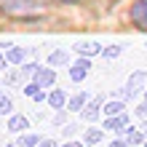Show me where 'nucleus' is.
Returning a JSON list of instances; mask_svg holds the SVG:
<instances>
[{
	"instance_id": "f257e3e1",
	"label": "nucleus",
	"mask_w": 147,
	"mask_h": 147,
	"mask_svg": "<svg viewBox=\"0 0 147 147\" xmlns=\"http://www.w3.org/2000/svg\"><path fill=\"white\" fill-rule=\"evenodd\" d=\"M0 13L11 19H40L46 13L43 0H0Z\"/></svg>"
},
{
	"instance_id": "f03ea898",
	"label": "nucleus",
	"mask_w": 147,
	"mask_h": 147,
	"mask_svg": "<svg viewBox=\"0 0 147 147\" xmlns=\"http://www.w3.org/2000/svg\"><path fill=\"white\" fill-rule=\"evenodd\" d=\"M128 19L136 30L147 32V0H134V5L128 8Z\"/></svg>"
},
{
	"instance_id": "7ed1b4c3",
	"label": "nucleus",
	"mask_w": 147,
	"mask_h": 147,
	"mask_svg": "<svg viewBox=\"0 0 147 147\" xmlns=\"http://www.w3.org/2000/svg\"><path fill=\"white\" fill-rule=\"evenodd\" d=\"M102 110H105V96H102V94H96V96H94V99H88V105L83 107L80 118L86 120V123H94V120L102 115Z\"/></svg>"
},
{
	"instance_id": "20e7f679",
	"label": "nucleus",
	"mask_w": 147,
	"mask_h": 147,
	"mask_svg": "<svg viewBox=\"0 0 147 147\" xmlns=\"http://www.w3.org/2000/svg\"><path fill=\"white\" fill-rule=\"evenodd\" d=\"M144 86H147V72L144 70H134V75H128V80H126V91H128V96H136V94H144Z\"/></svg>"
},
{
	"instance_id": "39448f33",
	"label": "nucleus",
	"mask_w": 147,
	"mask_h": 147,
	"mask_svg": "<svg viewBox=\"0 0 147 147\" xmlns=\"http://www.w3.org/2000/svg\"><path fill=\"white\" fill-rule=\"evenodd\" d=\"M102 48H105V46H102V43L99 40H80V43H75V54L78 56H102Z\"/></svg>"
},
{
	"instance_id": "423d86ee",
	"label": "nucleus",
	"mask_w": 147,
	"mask_h": 147,
	"mask_svg": "<svg viewBox=\"0 0 147 147\" xmlns=\"http://www.w3.org/2000/svg\"><path fill=\"white\" fill-rule=\"evenodd\" d=\"M5 126H8V131H11V134H24V131H27V126H30V118L13 112V115H8V123Z\"/></svg>"
},
{
	"instance_id": "0eeeda50",
	"label": "nucleus",
	"mask_w": 147,
	"mask_h": 147,
	"mask_svg": "<svg viewBox=\"0 0 147 147\" xmlns=\"http://www.w3.org/2000/svg\"><path fill=\"white\" fill-rule=\"evenodd\" d=\"M35 83L40 88H51V86L56 83V70H51V67H40L35 72Z\"/></svg>"
},
{
	"instance_id": "6e6552de",
	"label": "nucleus",
	"mask_w": 147,
	"mask_h": 147,
	"mask_svg": "<svg viewBox=\"0 0 147 147\" xmlns=\"http://www.w3.org/2000/svg\"><path fill=\"white\" fill-rule=\"evenodd\" d=\"M128 128V115H112V118H105V131H126Z\"/></svg>"
},
{
	"instance_id": "1a4fd4ad",
	"label": "nucleus",
	"mask_w": 147,
	"mask_h": 147,
	"mask_svg": "<svg viewBox=\"0 0 147 147\" xmlns=\"http://www.w3.org/2000/svg\"><path fill=\"white\" fill-rule=\"evenodd\" d=\"M46 102H48V107H54V110H64L67 107V94L62 88H51Z\"/></svg>"
},
{
	"instance_id": "9d476101",
	"label": "nucleus",
	"mask_w": 147,
	"mask_h": 147,
	"mask_svg": "<svg viewBox=\"0 0 147 147\" xmlns=\"http://www.w3.org/2000/svg\"><path fill=\"white\" fill-rule=\"evenodd\" d=\"M46 62H48V67L70 64V51H67V48H56V51H51V54L46 56Z\"/></svg>"
},
{
	"instance_id": "9b49d317",
	"label": "nucleus",
	"mask_w": 147,
	"mask_h": 147,
	"mask_svg": "<svg viewBox=\"0 0 147 147\" xmlns=\"http://www.w3.org/2000/svg\"><path fill=\"white\" fill-rule=\"evenodd\" d=\"M88 91H78L75 96H70V102H67V107H70V112H83V107L88 105Z\"/></svg>"
},
{
	"instance_id": "f8f14e48",
	"label": "nucleus",
	"mask_w": 147,
	"mask_h": 147,
	"mask_svg": "<svg viewBox=\"0 0 147 147\" xmlns=\"http://www.w3.org/2000/svg\"><path fill=\"white\" fill-rule=\"evenodd\" d=\"M24 59H27V48H22V46L5 48V62H8V64H22Z\"/></svg>"
},
{
	"instance_id": "ddd939ff",
	"label": "nucleus",
	"mask_w": 147,
	"mask_h": 147,
	"mask_svg": "<svg viewBox=\"0 0 147 147\" xmlns=\"http://www.w3.org/2000/svg\"><path fill=\"white\" fill-rule=\"evenodd\" d=\"M123 110H126V102H123V99H110V102H105V110H102V115H105V118L123 115Z\"/></svg>"
},
{
	"instance_id": "4468645a",
	"label": "nucleus",
	"mask_w": 147,
	"mask_h": 147,
	"mask_svg": "<svg viewBox=\"0 0 147 147\" xmlns=\"http://www.w3.org/2000/svg\"><path fill=\"white\" fill-rule=\"evenodd\" d=\"M123 134H126V142L131 144V147H139V144H144V136H147L144 131H139V128H131V126H128Z\"/></svg>"
},
{
	"instance_id": "2eb2a0df",
	"label": "nucleus",
	"mask_w": 147,
	"mask_h": 147,
	"mask_svg": "<svg viewBox=\"0 0 147 147\" xmlns=\"http://www.w3.org/2000/svg\"><path fill=\"white\" fill-rule=\"evenodd\" d=\"M102 139H105V128H94V126H91L88 131L83 134V144H88V147H91V144H99Z\"/></svg>"
},
{
	"instance_id": "dca6fc26",
	"label": "nucleus",
	"mask_w": 147,
	"mask_h": 147,
	"mask_svg": "<svg viewBox=\"0 0 147 147\" xmlns=\"http://www.w3.org/2000/svg\"><path fill=\"white\" fill-rule=\"evenodd\" d=\"M40 142H43L40 134H27V131L19 134V139H16V144H19V147H38Z\"/></svg>"
},
{
	"instance_id": "f3484780",
	"label": "nucleus",
	"mask_w": 147,
	"mask_h": 147,
	"mask_svg": "<svg viewBox=\"0 0 147 147\" xmlns=\"http://www.w3.org/2000/svg\"><path fill=\"white\" fill-rule=\"evenodd\" d=\"M0 115H13V99L5 91H0Z\"/></svg>"
},
{
	"instance_id": "a211bd4d",
	"label": "nucleus",
	"mask_w": 147,
	"mask_h": 147,
	"mask_svg": "<svg viewBox=\"0 0 147 147\" xmlns=\"http://www.w3.org/2000/svg\"><path fill=\"white\" fill-rule=\"evenodd\" d=\"M86 75H88V70H86V67H80V64H72V67H70V80H72V83L86 80Z\"/></svg>"
},
{
	"instance_id": "6ab92c4d",
	"label": "nucleus",
	"mask_w": 147,
	"mask_h": 147,
	"mask_svg": "<svg viewBox=\"0 0 147 147\" xmlns=\"http://www.w3.org/2000/svg\"><path fill=\"white\" fill-rule=\"evenodd\" d=\"M120 54H123L120 46H105V48H102V56H105V59H118Z\"/></svg>"
},
{
	"instance_id": "aec40b11",
	"label": "nucleus",
	"mask_w": 147,
	"mask_h": 147,
	"mask_svg": "<svg viewBox=\"0 0 147 147\" xmlns=\"http://www.w3.org/2000/svg\"><path fill=\"white\" fill-rule=\"evenodd\" d=\"M38 70H40V64H38V62H30V64H24L19 72H22V78H35Z\"/></svg>"
},
{
	"instance_id": "412c9836",
	"label": "nucleus",
	"mask_w": 147,
	"mask_h": 147,
	"mask_svg": "<svg viewBox=\"0 0 147 147\" xmlns=\"http://www.w3.org/2000/svg\"><path fill=\"white\" fill-rule=\"evenodd\" d=\"M38 91H40V86H38L35 80H32V83H24V96H30V99H32Z\"/></svg>"
},
{
	"instance_id": "4be33fe9",
	"label": "nucleus",
	"mask_w": 147,
	"mask_h": 147,
	"mask_svg": "<svg viewBox=\"0 0 147 147\" xmlns=\"http://www.w3.org/2000/svg\"><path fill=\"white\" fill-rule=\"evenodd\" d=\"M134 112H136V115H139L142 120H147V99H144V102H139V105H136V110H134Z\"/></svg>"
},
{
	"instance_id": "5701e85b",
	"label": "nucleus",
	"mask_w": 147,
	"mask_h": 147,
	"mask_svg": "<svg viewBox=\"0 0 147 147\" xmlns=\"http://www.w3.org/2000/svg\"><path fill=\"white\" fill-rule=\"evenodd\" d=\"M78 128H80V126H78V123H70V126H64V131H62V134L67 136V139H70V136H72V134H78Z\"/></svg>"
},
{
	"instance_id": "b1692460",
	"label": "nucleus",
	"mask_w": 147,
	"mask_h": 147,
	"mask_svg": "<svg viewBox=\"0 0 147 147\" xmlns=\"http://www.w3.org/2000/svg\"><path fill=\"white\" fill-rule=\"evenodd\" d=\"M64 120H67V112H62V110H59L56 115H54V123H56V126H62Z\"/></svg>"
},
{
	"instance_id": "393cba45",
	"label": "nucleus",
	"mask_w": 147,
	"mask_h": 147,
	"mask_svg": "<svg viewBox=\"0 0 147 147\" xmlns=\"http://www.w3.org/2000/svg\"><path fill=\"white\" fill-rule=\"evenodd\" d=\"M38 147H62V144H59L56 139H43V142H40Z\"/></svg>"
},
{
	"instance_id": "a878e982",
	"label": "nucleus",
	"mask_w": 147,
	"mask_h": 147,
	"mask_svg": "<svg viewBox=\"0 0 147 147\" xmlns=\"http://www.w3.org/2000/svg\"><path fill=\"white\" fill-rule=\"evenodd\" d=\"M110 147H131V144H128L126 139H112V142H110Z\"/></svg>"
},
{
	"instance_id": "bb28decb",
	"label": "nucleus",
	"mask_w": 147,
	"mask_h": 147,
	"mask_svg": "<svg viewBox=\"0 0 147 147\" xmlns=\"http://www.w3.org/2000/svg\"><path fill=\"white\" fill-rule=\"evenodd\" d=\"M62 147H83V142H70V139H67Z\"/></svg>"
},
{
	"instance_id": "cd10ccee",
	"label": "nucleus",
	"mask_w": 147,
	"mask_h": 147,
	"mask_svg": "<svg viewBox=\"0 0 147 147\" xmlns=\"http://www.w3.org/2000/svg\"><path fill=\"white\" fill-rule=\"evenodd\" d=\"M56 3H83V0H56Z\"/></svg>"
},
{
	"instance_id": "c85d7f7f",
	"label": "nucleus",
	"mask_w": 147,
	"mask_h": 147,
	"mask_svg": "<svg viewBox=\"0 0 147 147\" xmlns=\"http://www.w3.org/2000/svg\"><path fill=\"white\" fill-rule=\"evenodd\" d=\"M3 62H5V51L0 48V64H3Z\"/></svg>"
},
{
	"instance_id": "c756f323",
	"label": "nucleus",
	"mask_w": 147,
	"mask_h": 147,
	"mask_svg": "<svg viewBox=\"0 0 147 147\" xmlns=\"http://www.w3.org/2000/svg\"><path fill=\"white\" fill-rule=\"evenodd\" d=\"M142 131H144V134H147V120H144V126H142Z\"/></svg>"
},
{
	"instance_id": "7c9ffc66",
	"label": "nucleus",
	"mask_w": 147,
	"mask_h": 147,
	"mask_svg": "<svg viewBox=\"0 0 147 147\" xmlns=\"http://www.w3.org/2000/svg\"><path fill=\"white\" fill-rule=\"evenodd\" d=\"M5 147H19V144H5Z\"/></svg>"
},
{
	"instance_id": "2f4dec72",
	"label": "nucleus",
	"mask_w": 147,
	"mask_h": 147,
	"mask_svg": "<svg viewBox=\"0 0 147 147\" xmlns=\"http://www.w3.org/2000/svg\"><path fill=\"white\" fill-rule=\"evenodd\" d=\"M144 99H147V86H144Z\"/></svg>"
},
{
	"instance_id": "473e14b6",
	"label": "nucleus",
	"mask_w": 147,
	"mask_h": 147,
	"mask_svg": "<svg viewBox=\"0 0 147 147\" xmlns=\"http://www.w3.org/2000/svg\"><path fill=\"white\" fill-rule=\"evenodd\" d=\"M144 147H147V142H144Z\"/></svg>"
}]
</instances>
